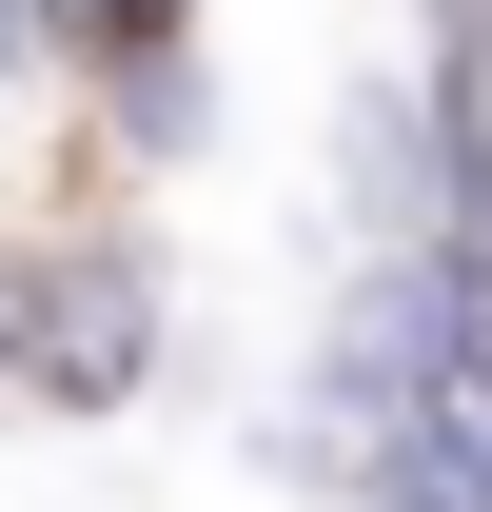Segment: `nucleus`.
Instances as JSON below:
<instances>
[{"label":"nucleus","mask_w":492,"mask_h":512,"mask_svg":"<svg viewBox=\"0 0 492 512\" xmlns=\"http://www.w3.org/2000/svg\"><path fill=\"white\" fill-rule=\"evenodd\" d=\"M20 394L40 414H138L158 394V276L119 237H20Z\"/></svg>","instance_id":"nucleus-1"},{"label":"nucleus","mask_w":492,"mask_h":512,"mask_svg":"<svg viewBox=\"0 0 492 512\" xmlns=\"http://www.w3.org/2000/svg\"><path fill=\"white\" fill-rule=\"evenodd\" d=\"M60 79L99 99V138H119L138 178L217 138V60H197V0H60Z\"/></svg>","instance_id":"nucleus-2"},{"label":"nucleus","mask_w":492,"mask_h":512,"mask_svg":"<svg viewBox=\"0 0 492 512\" xmlns=\"http://www.w3.org/2000/svg\"><path fill=\"white\" fill-rule=\"evenodd\" d=\"M0 79H60V0H0Z\"/></svg>","instance_id":"nucleus-3"},{"label":"nucleus","mask_w":492,"mask_h":512,"mask_svg":"<svg viewBox=\"0 0 492 512\" xmlns=\"http://www.w3.org/2000/svg\"><path fill=\"white\" fill-rule=\"evenodd\" d=\"M0 394H20V237H0Z\"/></svg>","instance_id":"nucleus-4"}]
</instances>
